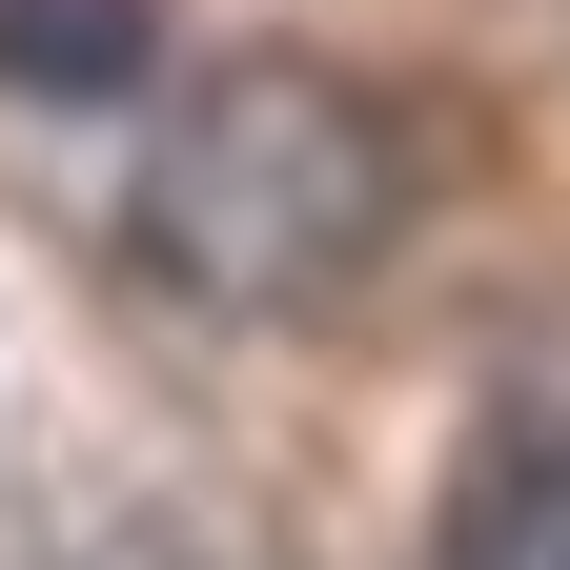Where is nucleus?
Here are the masks:
<instances>
[{
  "mask_svg": "<svg viewBox=\"0 0 570 570\" xmlns=\"http://www.w3.org/2000/svg\"><path fill=\"white\" fill-rule=\"evenodd\" d=\"M122 245L142 285H184V306H346L387 245H407V142L367 82H326V61H225V82H184L164 142H142L122 184Z\"/></svg>",
  "mask_w": 570,
  "mask_h": 570,
  "instance_id": "nucleus-1",
  "label": "nucleus"
},
{
  "mask_svg": "<svg viewBox=\"0 0 570 570\" xmlns=\"http://www.w3.org/2000/svg\"><path fill=\"white\" fill-rule=\"evenodd\" d=\"M0 82L21 102H142L164 82V0H0Z\"/></svg>",
  "mask_w": 570,
  "mask_h": 570,
  "instance_id": "nucleus-2",
  "label": "nucleus"
},
{
  "mask_svg": "<svg viewBox=\"0 0 570 570\" xmlns=\"http://www.w3.org/2000/svg\"><path fill=\"white\" fill-rule=\"evenodd\" d=\"M449 570H570V449H530V469H489L469 510H449Z\"/></svg>",
  "mask_w": 570,
  "mask_h": 570,
  "instance_id": "nucleus-3",
  "label": "nucleus"
}]
</instances>
